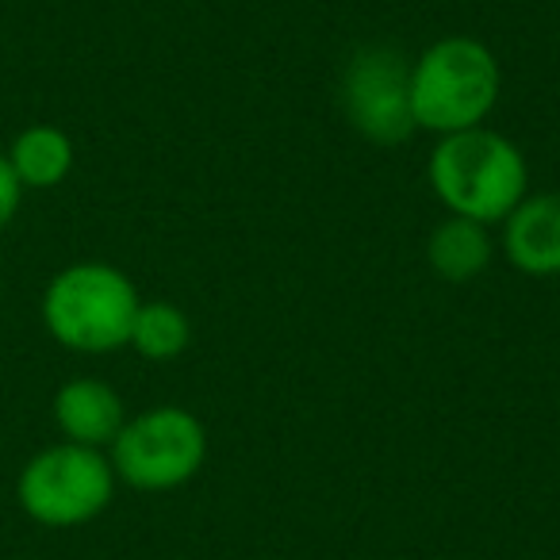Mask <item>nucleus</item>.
Returning <instances> with one entry per match:
<instances>
[{
    "instance_id": "nucleus-2",
    "label": "nucleus",
    "mask_w": 560,
    "mask_h": 560,
    "mask_svg": "<svg viewBox=\"0 0 560 560\" xmlns=\"http://www.w3.org/2000/svg\"><path fill=\"white\" fill-rule=\"evenodd\" d=\"M503 70L480 39L445 35L411 62V116L430 135H457L491 116Z\"/></svg>"
},
{
    "instance_id": "nucleus-4",
    "label": "nucleus",
    "mask_w": 560,
    "mask_h": 560,
    "mask_svg": "<svg viewBox=\"0 0 560 560\" xmlns=\"http://www.w3.org/2000/svg\"><path fill=\"white\" fill-rule=\"evenodd\" d=\"M116 495V468L104 450L58 442L35 453L16 480V499L27 518L50 529H73L108 511Z\"/></svg>"
},
{
    "instance_id": "nucleus-11",
    "label": "nucleus",
    "mask_w": 560,
    "mask_h": 560,
    "mask_svg": "<svg viewBox=\"0 0 560 560\" xmlns=\"http://www.w3.org/2000/svg\"><path fill=\"white\" fill-rule=\"evenodd\" d=\"M188 338H192L188 315L177 304L150 300V304H139L127 346H135V353H142L147 361H173L188 350Z\"/></svg>"
},
{
    "instance_id": "nucleus-8",
    "label": "nucleus",
    "mask_w": 560,
    "mask_h": 560,
    "mask_svg": "<svg viewBox=\"0 0 560 560\" xmlns=\"http://www.w3.org/2000/svg\"><path fill=\"white\" fill-rule=\"evenodd\" d=\"M55 422L62 430L66 442L78 445H104L116 442V434L124 430L127 411L124 399L112 384L96 381V376H78V381H66L55 396Z\"/></svg>"
},
{
    "instance_id": "nucleus-10",
    "label": "nucleus",
    "mask_w": 560,
    "mask_h": 560,
    "mask_svg": "<svg viewBox=\"0 0 560 560\" xmlns=\"http://www.w3.org/2000/svg\"><path fill=\"white\" fill-rule=\"evenodd\" d=\"M9 162L24 188H58L73 170V142L50 124H35L12 139Z\"/></svg>"
},
{
    "instance_id": "nucleus-3",
    "label": "nucleus",
    "mask_w": 560,
    "mask_h": 560,
    "mask_svg": "<svg viewBox=\"0 0 560 560\" xmlns=\"http://www.w3.org/2000/svg\"><path fill=\"white\" fill-rule=\"evenodd\" d=\"M139 304V292L124 269L78 261L50 277L43 292V327L66 350L101 358L131 342Z\"/></svg>"
},
{
    "instance_id": "nucleus-9",
    "label": "nucleus",
    "mask_w": 560,
    "mask_h": 560,
    "mask_svg": "<svg viewBox=\"0 0 560 560\" xmlns=\"http://www.w3.org/2000/svg\"><path fill=\"white\" fill-rule=\"evenodd\" d=\"M427 257H430V269L442 280H453V284L476 280L491 265L488 226L472 223V219L450 215L445 223H438L434 231H430Z\"/></svg>"
},
{
    "instance_id": "nucleus-6",
    "label": "nucleus",
    "mask_w": 560,
    "mask_h": 560,
    "mask_svg": "<svg viewBox=\"0 0 560 560\" xmlns=\"http://www.w3.org/2000/svg\"><path fill=\"white\" fill-rule=\"evenodd\" d=\"M342 108L350 127L376 147L411 139V62L396 47H361L342 78Z\"/></svg>"
},
{
    "instance_id": "nucleus-7",
    "label": "nucleus",
    "mask_w": 560,
    "mask_h": 560,
    "mask_svg": "<svg viewBox=\"0 0 560 560\" xmlns=\"http://www.w3.org/2000/svg\"><path fill=\"white\" fill-rule=\"evenodd\" d=\"M503 249L526 277L560 272V192H534L503 219Z\"/></svg>"
},
{
    "instance_id": "nucleus-5",
    "label": "nucleus",
    "mask_w": 560,
    "mask_h": 560,
    "mask_svg": "<svg viewBox=\"0 0 560 560\" xmlns=\"http://www.w3.org/2000/svg\"><path fill=\"white\" fill-rule=\"evenodd\" d=\"M208 434L203 422L185 407H150L124 422L112 442V468L116 480L139 491H173L188 483L203 468Z\"/></svg>"
},
{
    "instance_id": "nucleus-1",
    "label": "nucleus",
    "mask_w": 560,
    "mask_h": 560,
    "mask_svg": "<svg viewBox=\"0 0 560 560\" xmlns=\"http://www.w3.org/2000/svg\"><path fill=\"white\" fill-rule=\"evenodd\" d=\"M430 188L450 208V215L472 223H503L529 188V170L522 150L488 127H468L442 135L427 165Z\"/></svg>"
},
{
    "instance_id": "nucleus-12",
    "label": "nucleus",
    "mask_w": 560,
    "mask_h": 560,
    "mask_svg": "<svg viewBox=\"0 0 560 560\" xmlns=\"http://www.w3.org/2000/svg\"><path fill=\"white\" fill-rule=\"evenodd\" d=\"M24 192H27V188L20 185V177H16V170H12L9 154H0V231H4V226L16 219L20 203H24Z\"/></svg>"
}]
</instances>
